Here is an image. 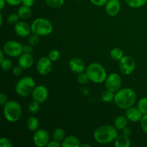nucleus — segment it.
<instances>
[{
  "label": "nucleus",
  "instance_id": "obj_29",
  "mask_svg": "<svg viewBox=\"0 0 147 147\" xmlns=\"http://www.w3.org/2000/svg\"><path fill=\"white\" fill-rule=\"evenodd\" d=\"M46 4L52 8H60L64 4L65 0H45Z\"/></svg>",
  "mask_w": 147,
  "mask_h": 147
},
{
  "label": "nucleus",
  "instance_id": "obj_8",
  "mask_svg": "<svg viewBox=\"0 0 147 147\" xmlns=\"http://www.w3.org/2000/svg\"><path fill=\"white\" fill-rule=\"evenodd\" d=\"M105 86L106 90L116 93L121 89L122 86V80L121 76L118 73H112L109 74L105 80Z\"/></svg>",
  "mask_w": 147,
  "mask_h": 147
},
{
  "label": "nucleus",
  "instance_id": "obj_5",
  "mask_svg": "<svg viewBox=\"0 0 147 147\" xmlns=\"http://www.w3.org/2000/svg\"><path fill=\"white\" fill-rule=\"evenodd\" d=\"M32 33L38 36H47L51 34L53 25L50 20L45 18H37L31 24Z\"/></svg>",
  "mask_w": 147,
  "mask_h": 147
},
{
  "label": "nucleus",
  "instance_id": "obj_38",
  "mask_svg": "<svg viewBox=\"0 0 147 147\" xmlns=\"http://www.w3.org/2000/svg\"><path fill=\"white\" fill-rule=\"evenodd\" d=\"M23 68H22L20 65L16 66V67H13L12 69V74L15 76H21L22 73Z\"/></svg>",
  "mask_w": 147,
  "mask_h": 147
},
{
  "label": "nucleus",
  "instance_id": "obj_44",
  "mask_svg": "<svg viewBox=\"0 0 147 147\" xmlns=\"http://www.w3.org/2000/svg\"><path fill=\"white\" fill-rule=\"evenodd\" d=\"M122 131H123V134L127 135V136H129V135L131 134V129H130V128L127 127V126H126V127H125L124 129L122 130Z\"/></svg>",
  "mask_w": 147,
  "mask_h": 147
},
{
  "label": "nucleus",
  "instance_id": "obj_17",
  "mask_svg": "<svg viewBox=\"0 0 147 147\" xmlns=\"http://www.w3.org/2000/svg\"><path fill=\"white\" fill-rule=\"evenodd\" d=\"M34 63V57L30 53H23L19 57L18 65H20L23 70H27L30 68Z\"/></svg>",
  "mask_w": 147,
  "mask_h": 147
},
{
  "label": "nucleus",
  "instance_id": "obj_36",
  "mask_svg": "<svg viewBox=\"0 0 147 147\" xmlns=\"http://www.w3.org/2000/svg\"><path fill=\"white\" fill-rule=\"evenodd\" d=\"M141 126L144 131L147 134V114L144 115L141 120Z\"/></svg>",
  "mask_w": 147,
  "mask_h": 147
},
{
  "label": "nucleus",
  "instance_id": "obj_16",
  "mask_svg": "<svg viewBox=\"0 0 147 147\" xmlns=\"http://www.w3.org/2000/svg\"><path fill=\"white\" fill-rule=\"evenodd\" d=\"M121 4L119 0H109L106 4V11L110 17H115L119 13Z\"/></svg>",
  "mask_w": 147,
  "mask_h": 147
},
{
  "label": "nucleus",
  "instance_id": "obj_15",
  "mask_svg": "<svg viewBox=\"0 0 147 147\" xmlns=\"http://www.w3.org/2000/svg\"><path fill=\"white\" fill-rule=\"evenodd\" d=\"M125 116H126V117L127 118L129 121L137 122L142 120L144 115L142 114L140 110L138 109V107L131 106V107L126 109Z\"/></svg>",
  "mask_w": 147,
  "mask_h": 147
},
{
  "label": "nucleus",
  "instance_id": "obj_37",
  "mask_svg": "<svg viewBox=\"0 0 147 147\" xmlns=\"http://www.w3.org/2000/svg\"><path fill=\"white\" fill-rule=\"evenodd\" d=\"M108 1L109 0H90L92 4L97 6V7H102V6L106 5Z\"/></svg>",
  "mask_w": 147,
  "mask_h": 147
},
{
  "label": "nucleus",
  "instance_id": "obj_26",
  "mask_svg": "<svg viewBox=\"0 0 147 147\" xmlns=\"http://www.w3.org/2000/svg\"><path fill=\"white\" fill-rule=\"evenodd\" d=\"M126 4L131 8H139L144 5L147 0H125Z\"/></svg>",
  "mask_w": 147,
  "mask_h": 147
},
{
  "label": "nucleus",
  "instance_id": "obj_27",
  "mask_svg": "<svg viewBox=\"0 0 147 147\" xmlns=\"http://www.w3.org/2000/svg\"><path fill=\"white\" fill-rule=\"evenodd\" d=\"M138 109L143 115L147 114V98H142L139 100L137 104Z\"/></svg>",
  "mask_w": 147,
  "mask_h": 147
},
{
  "label": "nucleus",
  "instance_id": "obj_1",
  "mask_svg": "<svg viewBox=\"0 0 147 147\" xmlns=\"http://www.w3.org/2000/svg\"><path fill=\"white\" fill-rule=\"evenodd\" d=\"M136 100V92L131 88H125L115 93L114 103L119 109L126 110L134 106Z\"/></svg>",
  "mask_w": 147,
  "mask_h": 147
},
{
  "label": "nucleus",
  "instance_id": "obj_11",
  "mask_svg": "<svg viewBox=\"0 0 147 147\" xmlns=\"http://www.w3.org/2000/svg\"><path fill=\"white\" fill-rule=\"evenodd\" d=\"M32 97L34 101H37L40 103H45L48 98L47 88L42 85L36 86L32 93Z\"/></svg>",
  "mask_w": 147,
  "mask_h": 147
},
{
  "label": "nucleus",
  "instance_id": "obj_20",
  "mask_svg": "<svg viewBox=\"0 0 147 147\" xmlns=\"http://www.w3.org/2000/svg\"><path fill=\"white\" fill-rule=\"evenodd\" d=\"M26 126H27V129H28L30 131L34 132L39 129V126H40V122L39 120L36 117L34 116H32L30 117L27 120L26 122Z\"/></svg>",
  "mask_w": 147,
  "mask_h": 147
},
{
  "label": "nucleus",
  "instance_id": "obj_18",
  "mask_svg": "<svg viewBox=\"0 0 147 147\" xmlns=\"http://www.w3.org/2000/svg\"><path fill=\"white\" fill-rule=\"evenodd\" d=\"M63 147H79L80 143L79 139L75 136H68L61 142Z\"/></svg>",
  "mask_w": 147,
  "mask_h": 147
},
{
  "label": "nucleus",
  "instance_id": "obj_13",
  "mask_svg": "<svg viewBox=\"0 0 147 147\" xmlns=\"http://www.w3.org/2000/svg\"><path fill=\"white\" fill-rule=\"evenodd\" d=\"M69 67L70 70L76 74H80L86 71L85 63L80 57H73L69 61Z\"/></svg>",
  "mask_w": 147,
  "mask_h": 147
},
{
  "label": "nucleus",
  "instance_id": "obj_23",
  "mask_svg": "<svg viewBox=\"0 0 147 147\" xmlns=\"http://www.w3.org/2000/svg\"><path fill=\"white\" fill-rule=\"evenodd\" d=\"M111 57L115 61H119L123 57V53L119 47H114L110 52Z\"/></svg>",
  "mask_w": 147,
  "mask_h": 147
},
{
  "label": "nucleus",
  "instance_id": "obj_41",
  "mask_svg": "<svg viewBox=\"0 0 147 147\" xmlns=\"http://www.w3.org/2000/svg\"><path fill=\"white\" fill-rule=\"evenodd\" d=\"M6 1H7V4L10 6H17L22 4V0H6Z\"/></svg>",
  "mask_w": 147,
  "mask_h": 147
},
{
  "label": "nucleus",
  "instance_id": "obj_9",
  "mask_svg": "<svg viewBox=\"0 0 147 147\" xmlns=\"http://www.w3.org/2000/svg\"><path fill=\"white\" fill-rule=\"evenodd\" d=\"M119 62V70L123 75L131 74L136 68V62L131 57L123 56Z\"/></svg>",
  "mask_w": 147,
  "mask_h": 147
},
{
  "label": "nucleus",
  "instance_id": "obj_7",
  "mask_svg": "<svg viewBox=\"0 0 147 147\" xmlns=\"http://www.w3.org/2000/svg\"><path fill=\"white\" fill-rule=\"evenodd\" d=\"M2 50L9 57H19L23 53V45L15 40H9L4 43Z\"/></svg>",
  "mask_w": 147,
  "mask_h": 147
},
{
  "label": "nucleus",
  "instance_id": "obj_31",
  "mask_svg": "<svg viewBox=\"0 0 147 147\" xmlns=\"http://www.w3.org/2000/svg\"><path fill=\"white\" fill-rule=\"evenodd\" d=\"M78 82L80 84L85 85L86 83H88L89 78L88 76V75L86 74V72H83V73H80V74H78Z\"/></svg>",
  "mask_w": 147,
  "mask_h": 147
},
{
  "label": "nucleus",
  "instance_id": "obj_34",
  "mask_svg": "<svg viewBox=\"0 0 147 147\" xmlns=\"http://www.w3.org/2000/svg\"><path fill=\"white\" fill-rule=\"evenodd\" d=\"M28 42L32 46L37 45L39 44V42H40V36L33 34L32 35L29 37Z\"/></svg>",
  "mask_w": 147,
  "mask_h": 147
},
{
  "label": "nucleus",
  "instance_id": "obj_46",
  "mask_svg": "<svg viewBox=\"0 0 147 147\" xmlns=\"http://www.w3.org/2000/svg\"><path fill=\"white\" fill-rule=\"evenodd\" d=\"M4 55H5V53L3 51V50H0V63L4 60Z\"/></svg>",
  "mask_w": 147,
  "mask_h": 147
},
{
  "label": "nucleus",
  "instance_id": "obj_30",
  "mask_svg": "<svg viewBox=\"0 0 147 147\" xmlns=\"http://www.w3.org/2000/svg\"><path fill=\"white\" fill-rule=\"evenodd\" d=\"M48 58L52 62H56L60 58V53L57 50H52L48 54Z\"/></svg>",
  "mask_w": 147,
  "mask_h": 147
},
{
  "label": "nucleus",
  "instance_id": "obj_47",
  "mask_svg": "<svg viewBox=\"0 0 147 147\" xmlns=\"http://www.w3.org/2000/svg\"><path fill=\"white\" fill-rule=\"evenodd\" d=\"M80 147H90V145L87 144H80Z\"/></svg>",
  "mask_w": 147,
  "mask_h": 147
},
{
  "label": "nucleus",
  "instance_id": "obj_40",
  "mask_svg": "<svg viewBox=\"0 0 147 147\" xmlns=\"http://www.w3.org/2000/svg\"><path fill=\"white\" fill-rule=\"evenodd\" d=\"M8 102V98L5 93H1L0 94V104L1 106H4Z\"/></svg>",
  "mask_w": 147,
  "mask_h": 147
},
{
  "label": "nucleus",
  "instance_id": "obj_3",
  "mask_svg": "<svg viewBox=\"0 0 147 147\" xmlns=\"http://www.w3.org/2000/svg\"><path fill=\"white\" fill-rule=\"evenodd\" d=\"M3 113L6 120L11 123L19 121L22 115V109L19 103L15 100H8L3 106Z\"/></svg>",
  "mask_w": 147,
  "mask_h": 147
},
{
  "label": "nucleus",
  "instance_id": "obj_28",
  "mask_svg": "<svg viewBox=\"0 0 147 147\" xmlns=\"http://www.w3.org/2000/svg\"><path fill=\"white\" fill-rule=\"evenodd\" d=\"M40 103H38V102L33 100L28 106L29 112L30 113H32V114H36V113H38L39 111L40 110Z\"/></svg>",
  "mask_w": 147,
  "mask_h": 147
},
{
  "label": "nucleus",
  "instance_id": "obj_2",
  "mask_svg": "<svg viewBox=\"0 0 147 147\" xmlns=\"http://www.w3.org/2000/svg\"><path fill=\"white\" fill-rule=\"evenodd\" d=\"M119 136L118 130L115 126L103 125L98 127L93 133V137L96 142L100 144H107L114 142Z\"/></svg>",
  "mask_w": 147,
  "mask_h": 147
},
{
  "label": "nucleus",
  "instance_id": "obj_14",
  "mask_svg": "<svg viewBox=\"0 0 147 147\" xmlns=\"http://www.w3.org/2000/svg\"><path fill=\"white\" fill-rule=\"evenodd\" d=\"M14 32L18 36L21 37H29L32 32L31 26L25 22H18L14 25Z\"/></svg>",
  "mask_w": 147,
  "mask_h": 147
},
{
  "label": "nucleus",
  "instance_id": "obj_32",
  "mask_svg": "<svg viewBox=\"0 0 147 147\" xmlns=\"http://www.w3.org/2000/svg\"><path fill=\"white\" fill-rule=\"evenodd\" d=\"M1 64V67L3 70H9L11 68V66H12V63H11V60L8 58H4V60L0 63Z\"/></svg>",
  "mask_w": 147,
  "mask_h": 147
},
{
  "label": "nucleus",
  "instance_id": "obj_43",
  "mask_svg": "<svg viewBox=\"0 0 147 147\" xmlns=\"http://www.w3.org/2000/svg\"><path fill=\"white\" fill-rule=\"evenodd\" d=\"M34 0H22V5L31 7L32 6H33V4H34Z\"/></svg>",
  "mask_w": 147,
  "mask_h": 147
},
{
  "label": "nucleus",
  "instance_id": "obj_24",
  "mask_svg": "<svg viewBox=\"0 0 147 147\" xmlns=\"http://www.w3.org/2000/svg\"><path fill=\"white\" fill-rule=\"evenodd\" d=\"M65 138V132L61 128H57L53 131V139L59 142H62Z\"/></svg>",
  "mask_w": 147,
  "mask_h": 147
},
{
  "label": "nucleus",
  "instance_id": "obj_4",
  "mask_svg": "<svg viewBox=\"0 0 147 147\" xmlns=\"http://www.w3.org/2000/svg\"><path fill=\"white\" fill-rule=\"evenodd\" d=\"M86 73L90 81L98 84L103 83L107 78L106 69L101 64L98 63H93L89 65L86 67Z\"/></svg>",
  "mask_w": 147,
  "mask_h": 147
},
{
  "label": "nucleus",
  "instance_id": "obj_19",
  "mask_svg": "<svg viewBox=\"0 0 147 147\" xmlns=\"http://www.w3.org/2000/svg\"><path fill=\"white\" fill-rule=\"evenodd\" d=\"M115 146L116 147H130L131 140L129 136L125 134L119 135L115 140Z\"/></svg>",
  "mask_w": 147,
  "mask_h": 147
},
{
  "label": "nucleus",
  "instance_id": "obj_10",
  "mask_svg": "<svg viewBox=\"0 0 147 147\" xmlns=\"http://www.w3.org/2000/svg\"><path fill=\"white\" fill-rule=\"evenodd\" d=\"M33 142L37 147L47 146L50 142V136L48 132L43 129H37L33 135Z\"/></svg>",
  "mask_w": 147,
  "mask_h": 147
},
{
  "label": "nucleus",
  "instance_id": "obj_39",
  "mask_svg": "<svg viewBox=\"0 0 147 147\" xmlns=\"http://www.w3.org/2000/svg\"><path fill=\"white\" fill-rule=\"evenodd\" d=\"M32 52H33L32 45H31L30 44L24 45H23V53H30V54H32Z\"/></svg>",
  "mask_w": 147,
  "mask_h": 147
},
{
  "label": "nucleus",
  "instance_id": "obj_35",
  "mask_svg": "<svg viewBox=\"0 0 147 147\" xmlns=\"http://www.w3.org/2000/svg\"><path fill=\"white\" fill-rule=\"evenodd\" d=\"M12 143L11 141L6 137H2L0 139V147H11Z\"/></svg>",
  "mask_w": 147,
  "mask_h": 147
},
{
  "label": "nucleus",
  "instance_id": "obj_22",
  "mask_svg": "<svg viewBox=\"0 0 147 147\" xmlns=\"http://www.w3.org/2000/svg\"><path fill=\"white\" fill-rule=\"evenodd\" d=\"M17 14L20 19L27 20L32 15V9L30 7L22 5L21 7H19L18 10H17Z\"/></svg>",
  "mask_w": 147,
  "mask_h": 147
},
{
  "label": "nucleus",
  "instance_id": "obj_49",
  "mask_svg": "<svg viewBox=\"0 0 147 147\" xmlns=\"http://www.w3.org/2000/svg\"><path fill=\"white\" fill-rule=\"evenodd\" d=\"M76 1H83V0H76Z\"/></svg>",
  "mask_w": 147,
  "mask_h": 147
},
{
  "label": "nucleus",
  "instance_id": "obj_25",
  "mask_svg": "<svg viewBox=\"0 0 147 147\" xmlns=\"http://www.w3.org/2000/svg\"><path fill=\"white\" fill-rule=\"evenodd\" d=\"M115 93L113 92L110 91L109 90H105L104 92H103L100 96L101 98V100H103L104 103H111V102L113 101L114 100V96H115Z\"/></svg>",
  "mask_w": 147,
  "mask_h": 147
},
{
  "label": "nucleus",
  "instance_id": "obj_6",
  "mask_svg": "<svg viewBox=\"0 0 147 147\" xmlns=\"http://www.w3.org/2000/svg\"><path fill=\"white\" fill-rule=\"evenodd\" d=\"M35 88V82L30 76H24L17 81L15 86V91L21 97H27L32 94Z\"/></svg>",
  "mask_w": 147,
  "mask_h": 147
},
{
  "label": "nucleus",
  "instance_id": "obj_33",
  "mask_svg": "<svg viewBox=\"0 0 147 147\" xmlns=\"http://www.w3.org/2000/svg\"><path fill=\"white\" fill-rule=\"evenodd\" d=\"M19 19H20V17H19L18 14L12 13V14H9L7 17V22L10 24H16L19 22Z\"/></svg>",
  "mask_w": 147,
  "mask_h": 147
},
{
  "label": "nucleus",
  "instance_id": "obj_42",
  "mask_svg": "<svg viewBox=\"0 0 147 147\" xmlns=\"http://www.w3.org/2000/svg\"><path fill=\"white\" fill-rule=\"evenodd\" d=\"M47 146V147H60L62 146V145L61 144H60L59 142H57V141L53 140V141H50V142H49Z\"/></svg>",
  "mask_w": 147,
  "mask_h": 147
},
{
  "label": "nucleus",
  "instance_id": "obj_48",
  "mask_svg": "<svg viewBox=\"0 0 147 147\" xmlns=\"http://www.w3.org/2000/svg\"><path fill=\"white\" fill-rule=\"evenodd\" d=\"M0 18H1V21H0V24L2 25V23H3V17H2V14H0Z\"/></svg>",
  "mask_w": 147,
  "mask_h": 147
},
{
  "label": "nucleus",
  "instance_id": "obj_21",
  "mask_svg": "<svg viewBox=\"0 0 147 147\" xmlns=\"http://www.w3.org/2000/svg\"><path fill=\"white\" fill-rule=\"evenodd\" d=\"M128 119L126 116H119L115 119L114 121V126L118 131L123 130L125 127L127 126Z\"/></svg>",
  "mask_w": 147,
  "mask_h": 147
},
{
  "label": "nucleus",
  "instance_id": "obj_45",
  "mask_svg": "<svg viewBox=\"0 0 147 147\" xmlns=\"http://www.w3.org/2000/svg\"><path fill=\"white\" fill-rule=\"evenodd\" d=\"M6 0H0V9L2 10L6 5Z\"/></svg>",
  "mask_w": 147,
  "mask_h": 147
},
{
  "label": "nucleus",
  "instance_id": "obj_12",
  "mask_svg": "<svg viewBox=\"0 0 147 147\" xmlns=\"http://www.w3.org/2000/svg\"><path fill=\"white\" fill-rule=\"evenodd\" d=\"M37 70L40 75L46 76L49 74L52 70L53 64L52 61L48 58V57H42L37 61L36 65Z\"/></svg>",
  "mask_w": 147,
  "mask_h": 147
}]
</instances>
